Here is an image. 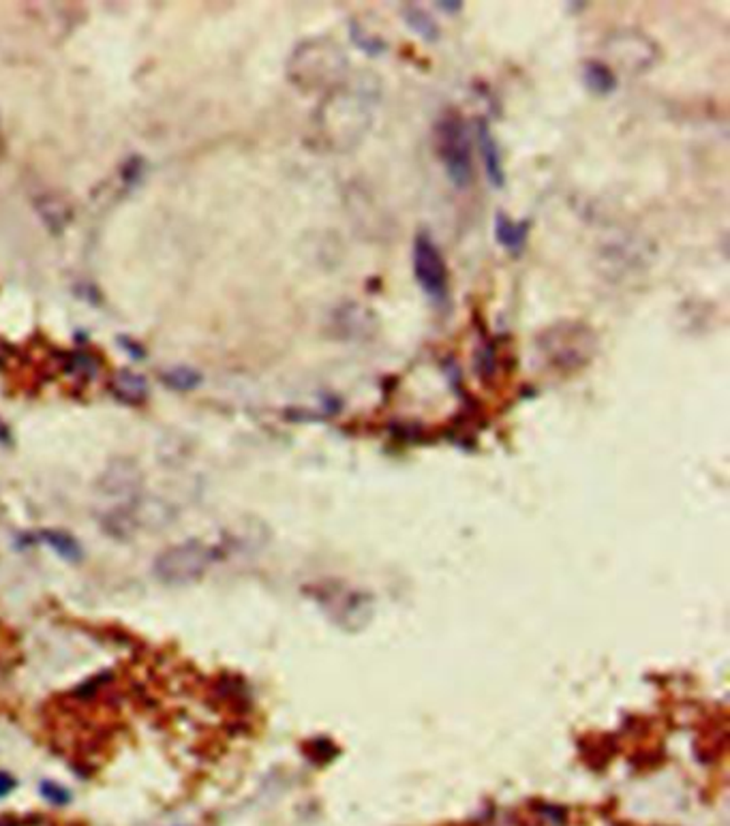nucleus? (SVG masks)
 I'll use <instances>...</instances> for the list:
<instances>
[{"instance_id": "f257e3e1", "label": "nucleus", "mask_w": 730, "mask_h": 826, "mask_svg": "<svg viewBox=\"0 0 730 826\" xmlns=\"http://www.w3.org/2000/svg\"><path fill=\"white\" fill-rule=\"evenodd\" d=\"M435 152L444 165L450 184L463 191L474 180V155H471V138L463 116L448 112L435 124Z\"/></svg>"}, {"instance_id": "f03ea898", "label": "nucleus", "mask_w": 730, "mask_h": 826, "mask_svg": "<svg viewBox=\"0 0 730 826\" xmlns=\"http://www.w3.org/2000/svg\"><path fill=\"white\" fill-rule=\"evenodd\" d=\"M412 268L413 278L429 302L444 309L450 300V272L444 253L427 229H420L413 238Z\"/></svg>"}, {"instance_id": "7ed1b4c3", "label": "nucleus", "mask_w": 730, "mask_h": 826, "mask_svg": "<svg viewBox=\"0 0 730 826\" xmlns=\"http://www.w3.org/2000/svg\"><path fill=\"white\" fill-rule=\"evenodd\" d=\"M213 552L202 541L191 540L170 546L155 559V576L165 585H189L206 574Z\"/></svg>"}, {"instance_id": "20e7f679", "label": "nucleus", "mask_w": 730, "mask_h": 826, "mask_svg": "<svg viewBox=\"0 0 730 826\" xmlns=\"http://www.w3.org/2000/svg\"><path fill=\"white\" fill-rule=\"evenodd\" d=\"M476 144H477V150H480L482 165H485L488 184H491L493 188H503L506 187V165H503V155H501V148H499L495 135H493L491 126H488L485 118L477 120Z\"/></svg>"}, {"instance_id": "39448f33", "label": "nucleus", "mask_w": 730, "mask_h": 826, "mask_svg": "<svg viewBox=\"0 0 730 826\" xmlns=\"http://www.w3.org/2000/svg\"><path fill=\"white\" fill-rule=\"evenodd\" d=\"M529 231H532V221H514L508 217L506 213H495V221H493V236L501 249H506L510 255H521L527 246Z\"/></svg>"}, {"instance_id": "423d86ee", "label": "nucleus", "mask_w": 730, "mask_h": 826, "mask_svg": "<svg viewBox=\"0 0 730 826\" xmlns=\"http://www.w3.org/2000/svg\"><path fill=\"white\" fill-rule=\"evenodd\" d=\"M582 86L587 88L596 97H611V94L619 88V77L606 62L602 60H585L581 69Z\"/></svg>"}, {"instance_id": "0eeeda50", "label": "nucleus", "mask_w": 730, "mask_h": 826, "mask_svg": "<svg viewBox=\"0 0 730 826\" xmlns=\"http://www.w3.org/2000/svg\"><path fill=\"white\" fill-rule=\"evenodd\" d=\"M401 15H403V22H405V26L412 30L413 35H418L420 39L427 41V44H437L441 30H439V24L435 22L433 15H430L429 12H424V9L418 7V4L407 3V4H403Z\"/></svg>"}, {"instance_id": "6e6552de", "label": "nucleus", "mask_w": 730, "mask_h": 826, "mask_svg": "<svg viewBox=\"0 0 730 826\" xmlns=\"http://www.w3.org/2000/svg\"><path fill=\"white\" fill-rule=\"evenodd\" d=\"M39 540L45 541L56 555H60L65 561L77 563L82 561V546L73 535L67 533V531H59V529H44L39 533Z\"/></svg>"}, {"instance_id": "1a4fd4ad", "label": "nucleus", "mask_w": 730, "mask_h": 826, "mask_svg": "<svg viewBox=\"0 0 730 826\" xmlns=\"http://www.w3.org/2000/svg\"><path fill=\"white\" fill-rule=\"evenodd\" d=\"M349 41L356 45V50L369 58H380L388 52V41L380 35H373L360 22L348 24Z\"/></svg>"}, {"instance_id": "9d476101", "label": "nucleus", "mask_w": 730, "mask_h": 826, "mask_svg": "<svg viewBox=\"0 0 730 826\" xmlns=\"http://www.w3.org/2000/svg\"><path fill=\"white\" fill-rule=\"evenodd\" d=\"M41 794H44L45 801L54 803V805H67L71 801V792L67 788H62L60 783L56 782H44L41 783Z\"/></svg>"}, {"instance_id": "9b49d317", "label": "nucleus", "mask_w": 730, "mask_h": 826, "mask_svg": "<svg viewBox=\"0 0 730 826\" xmlns=\"http://www.w3.org/2000/svg\"><path fill=\"white\" fill-rule=\"evenodd\" d=\"M15 788V780L9 773H0V798L7 797L9 792H13Z\"/></svg>"}, {"instance_id": "f8f14e48", "label": "nucleus", "mask_w": 730, "mask_h": 826, "mask_svg": "<svg viewBox=\"0 0 730 826\" xmlns=\"http://www.w3.org/2000/svg\"><path fill=\"white\" fill-rule=\"evenodd\" d=\"M437 9L444 13H459L463 9V3H437Z\"/></svg>"}, {"instance_id": "ddd939ff", "label": "nucleus", "mask_w": 730, "mask_h": 826, "mask_svg": "<svg viewBox=\"0 0 730 826\" xmlns=\"http://www.w3.org/2000/svg\"><path fill=\"white\" fill-rule=\"evenodd\" d=\"M0 826H15V824L9 822V820H0Z\"/></svg>"}]
</instances>
